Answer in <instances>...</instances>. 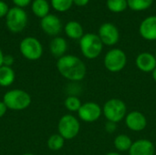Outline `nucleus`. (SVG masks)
<instances>
[{"mask_svg": "<svg viewBox=\"0 0 156 155\" xmlns=\"http://www.w3.org/2000/svg\"><path fill=\"white\" fill-rule=\"evenodd\" d=\"M57 69L59 74L68 80L80 81L87 73L85 63L74 55H64L57 61Z\"/></svg>", "mask_w": 156, "mask_h": 155, "instance_id": "obj_1", "label": "nucleus"}, {"mask_svg": "<svg viewBox=\"0 0 156 155\" xmlns=\"http://www.w3.org/2000/svg\"><path fill=\"white\" fill-rule=\"evenodd\" d=\"M3 102L9 110L23 111L28 108L31 104V97L27 91L15 89L5 93L3 97Z\"/></svg>", "mask_w": 156, "mask_h": 155, "instance_id": "obj_2", "label": "nucleus"}, {"mask_svg": "<svg viewBox=\"0 0 156 155\" xmlns=\"http://www.w3.org/2000/svg\"><path fill=\"white\" fill-rule=\"evenodd\" d=\"M80 48L82 55L86 58L94 59L101 55L103 48V43L98 35L87 33L80 39Z\"/></svg>", "mask_w": 156, "mask_h": 155, "instance_id": "obj_3", "label": "nucleus"}, {"mask_svg": "<svg viewBox=\"0 0 156 155\" xmlns=\"http://www.w3.org/2000/svg\"><path fill=\"white\" fill-rule=\"evenodd\" d=\"M102 113L108 122L117 123L127 115V106L125 102L120 99H111L107 100L102 108Z\"/></svg>", "mask_w": 156, "mask_h": 155, "instance_id": "obj_4", "label": "nucleus"}, {"mask_svg": "<svg viewBox=\"0 0 156 155\" xmlns=\"http://www.w3.org/2000/svg\"><path fill=\"white\" fill-rule=\"evenodd\" d=\"M80 130V124L79 120L71 114H65L58 121V134H60L65 140H71L75 138L79 134Z\"/></svg>", "mask_w": 156, "mask_h": 155, "instance_id": "obj_5", "label": "nucleus"}, {"mask_svg": "<svg viewBox=\"0 0 156 155\" xmlns=\"http://www.w3.org/2000/svg\"><path fill=\"white\" fill-rule=\"evenodd\" d=\"M104 66L110 72H119L122 70L127 64V56L120 48L109 50L104 57Z\"/></svg>", "mask_w": 156, "mask_h": 155, "instance_id": "obj_6", "label": "nucleus"}, {"mask_svg": "<svg viewBox=\"0 0 156 155\" xmlns=\"http://www.w3.org/2000/svg\"><path fill=\"white\" fill-rule=\"evenodd\" d=\"M19 50L25 58L31 61L39 59L43 54V47L41 43L33 37H25L20 42Z\"/></svg>", "mask_w": 156, "mask_h": 155, "instance_id": "obj_7", "label": "nucleus"}, {"mask_svg": "<svg viewBox=\"0 0 156 155\" xmlns=\"http://www.w3.org/2000/svg\"><path fill=\"white\" fill-rule=\"evenodd\" d=\"M27 16L21 7H13L9 9L6 15L5 24L7 28L13 33L21 32L27 26Z\"/></svg>", "mask_w": 156, "mask_h": 155, "instance_id": "obj_8", "label": "nucleus"}, {"mask_svg": "<svg viewBox=\"0 0 156 155\" xmlns=\"http://www.w3.org/2000/svg\"><path fill=\"white\" fill-rule=\"evenodd\" d=\"M102 114V109L94 101H87L81 105L78 111L79 118L85 122H94L100 119Z\"/></svg>", "mask_w": 156, "mask_h": 155, "instance_id": "obj_9", "label": "nucleus"}, {"mask_svg": "<svg viewBox=\"0 0 156 155\" xmlns=\"http://www.w3.org/2000/svg\"><path fill=\"white\" fill-rule=\"evenodd\" d=\"M98 36L103 45L109 47L117 44L120 39L119 29L112 23H103L99 28Z\"/></svg>", "mask_w": 156, "mask_h": 155, "instance_id": "obj_10", "label": "nucleus"}, {"mask_svg": "<svg viewBox=\"0 0 156 155\" xmlns=\"http://www.w3.org/2000/svg\"><path fill=\"white\" fill-rule=\"evenodd\" d=\"M126 126L133 132H141L147 126V119L141 111H133L129 112L125 117Z\"/></svg>", "mask_w": 156, "mask_h": 155, "instance_id": "obj_11", "label": "nucleus"}, {"mask_svg": "<svg viewBox=\"0 0 156 155\" xmlns=\"http://www.w3.org/2000/svg\"><path fill=\"white\" fill-rule=\"evenodd\" d=\"M41 28L43 31L49 36H57L60 33L62 24L60 19L55 15H48L41 19Z\"/></svg>", "mask_w": 156, "mask_h": 155, "instance_id": "obj_12", "label": "nucleus"}, {"mask_svg": "<svg viewBox=\"0 0 156 155\" xmlns=\"http://www.w3.org/2000/svg\"><path fill=\"white\" fill-rule=\"evenodd\" d=\"M139 33L145 40H156V16H150L142 21L139 26Z\"/></svg>", "mask_w": 156, "mask_h": 155, "instance_id": "obj_13", "label": "nucleus"}, {"mask_svg": "<svg viewBox=\"0 0 156 155\" xmlns=\"http://www.w3.org/2000/svg\"><path fill=\"white\" fill-rule=\"evenodd\" d=\"M129 153L130 155H154L155 147L150 140L140 139L133 143Z\"/></svg>", "mask_w": 156, "mask_h": 155, "instance_id": "obj_14", "label": "nucleus"}, {"mask_svg": "<svg viewBox=\"0 0 156 155\" xmlns=\"http://www.w3.org/2000/svg\"><path fill=\"white\" fill-rule=\"evenodd\" d=\"M136 67L143 72H152L156 67L155 56L149 52L140 53L135 60Z\"/></svg>", "mask_w": 156, "mask_h": 155, "instance_id": "obj_15", "label": "nucleus"}, {"mask_svg": "<svg viewBox=\"0 0 156 155\" xmlns=\"http://www.w3.org/2000/svg\"><path fill=\"white\" fill-rule=\"evenodd\" d=\"M67 48H68L67 41L60 37H54L49 44V49L51 54L58 58L65 55Z\"/></svg>", "mask_w": 156, "mask_h": 155, "instance_id": "obj_16", "label": "nucleus"}, {"mask_svg": "<svg viewBox=\"0 0 156 155\" xmlns=\"http://www.w3.org/2000/svg\"><path fill=\"white\" fill-rule=\"evenodd\" d=\"M66 35L72 39H80L83 37V27L77 21H69L65 26Z\"/></svg>", "mask_w": 156, "mask_h": 155, "instance_id": "obj_17", "label": "nucleus"}, {"mask_svg": "<svg viewBox=\"0 0 156 155\" xmlns=\"http://www.w3.org/2000/svg\"><path fill=\"white\" fill-rule=\"evenodd\" d=\"M16 79V73L12 67L2 66L0 68V86L9 87Z\"/></svg>", "mask_w": 156, "mask_h": 155, "instance_id": "obj_18", "label": "nucleus"}, {"mask_svg": "<svg viewBox=\"0 0 156 155\" xmlns=\"http://www.w3.org/2000/svg\"><path fill=\"white\" fill-rule=\"evenodd\" d=\"M114 147L119 152H126L129 151L132 147L133 142L132 139L126 134H119L115 137L113 142Z\"/></svg>", "mask_w": 156, "mask_h": 155, "instance_id": "obj_19", "label": "nucleus"}, {"mask_svg": "<svg viewBox=\"0 0 156 155\" xmlns=\"http://www.w3.org/2000/svg\"><path fill=\"white\" fill-rule=\"evenodd\" d=\"M33 13L38 17H45L48 15L49 5L47 0H35L32 5Z\"/></svg>", "mask_w": 156, "mask_h": 155, "instance_id": "obj_20", "label": "nucleus"}, {"mask_svg": "<svg viewBox=\"0 0 156 155\" xmlns=\"http://www.w3.org/2000/svg\"><path fill=\"white\" fill-rule=\"evenodd\" d=\"M48 147L51 151H59L65 144V139L58 133L51 135L48 139Z\"/></svg>", "mask_w": 156, "mask_h": 155, "instance_id": "obj_21", "label": "nucleus"}, {"mask_svg": "<svg viewBox=\"0 0 156 155\" xmlns=\"http://www.w3.org/2000/svg\"><path fill=\"white\" fill-rule=\"evenodd\" d=\"M154 0H127L128 6L133 11H143L153 5Z\"/></svg>", "mask_w": 156, "mask_h": 155, "instance_id": "obj_22", "label": "nucleus"}, {"mask_svg": "<svg viewBox=\"0 0 156 155\" xmlns=\"http://www.w3.org/2000/svg\"><path fill=\"white\" fill-rule=\"evenodd\" d=\"M64 105L66 107V109L71 112H78L80 108L81 107L82 103L80 101V100L75 96V95H70V96H68L64 101Z\"/></svg>", "mask_w": 156, "mask_h": 155, "instance_id": "obj_23", "label": "nucleus"}, {"mask_svg": "<svg viewBox=\"0 0 156 155\" xmlns=\"http://www.w3.org/2000/svg\"><path fill=\"white\" fill-rule=\"evenodd\" d=\"M107 7L113 13H122L127 7V0H107Z\"/></svg>", "mask_w": 156, "mask_h": 155, "instance_id": "obj_24", "label": "nucleus"}, {"mask_svg": "<svg viewBox=\"0 0 156 155\" xmlns=\"http://www.w3.org/2000/svg\"><path fill=\"white\" fill-rule=\"evenodd\" d=\"M73 4V0H51L53 8L58 12H65L69 10Z\"/></svg>", "mask_w": 156, "mask_h": 155, "instance_id": "obj_25", "label": "nucleus"}, {"mask_svg": "<svg viewBox=\"0 0 156 155\" xmlns=\"http://www.w3.org/2000/svg\"><path fill=\"white\" fill-rule=\"evenodd\" d=\"M15 62V58L14 57H12L11 55H5L4 56V59H3V66H6V67H12V65Z\"/></svg>", "mask_w": 156, "mask_h": 155, "instance_id": "obj_26", "label": "nucleus"}, {"mask_svg": "<svg viewBox=\"0 0 156 155\" xmlns=\"http://www.w3.org/2000/svg\"><path fill=\"white\" fill-rule=\"evenodd\" d=\"M8 11H9V9H8L7 5L5 2L0 0V17H3V16H6Z\"/></svg>", "mask_w": 156, "mask_h": 155, "instance_id": "obj_27", "label": "nucleus"}, {"mask_svg": "<svg viewBox=\"0 0 156 155\" xmlns=\"http://www.w3.org/2000/svg\"><path fill=\"white\" fill-rule=\"evenodd\" d=\"M117 129V126H116V123L114 122H108L105 125V130L109 132V133H112V132H114Z\"/></svg>", "mask_w": 156, "mask_h": 155, "instance_id": "obj_28", "label": "nucleus"}, {"mask_svg": "<svg viewBox=\"0 0 156 155\" xmlns=\"http://www.w3.org/2000/svg\"><path fill=\"white\" fill-rule=\"evenodd\" d=\"M12 1L14 2L15 5H16L17 7H21L22 8V7L27 6L30 3L31 0H12Z\"/></svg>", "mask_w": 156, "mask_h": 155, "instance_id": "obj_29", "label": "nucleus"}, {"mask_svg": "<svg viewBox=\"0 0 156 155\" xmlns=\"http://www.w3.org/2000/svg\"><path fill=\"white\" fill-rule=\"evenodd\" d=\"M8 109L6 108V106L5 105V103L3 102V100L0 101V118H2L6 113V111Z\"/></svg>", "mask_w": 156, "mask_h": 155, "instance_id": "obj_30", "label": "nucleus"}, {"mask_svg": "<svg viewBox=\"0 0 156 155\" xmlns=\"http://www.w3.org/2000/svg\"><path fill=\"white\" fill-rule=\"evenodd\" d=\"M90 0H73V3L78 6H85L88 5Z\"/></svg>", "mask_w": 156, "mask_h": 155, "instance_id": "obj_31", "label": "nucleus"}, {"mask_svg": "<svg viewBox=\"0 0 156 155\" xmlns=\"http://www.w3.org/2000/svg\"><path fill=\"white\" fill-rule=\"evenodd\" d=\"M4 54H3V51L1 50V48H0V68L3 66V59H4Z\"/></svg>", "mask_w": 156, "mask_h": 155, "instance_id": "obj_32", "label": "nucleus"}, {"mask_svg": "<svg viewBox=\"0 0 156 155\" xmlns=\"http://www.w3.org/2000/svg\"><path fill=\"white\" fill-rule=\"evenodd\" d=\"M152 77H153L154 80L156 82V67H155V69L152 71Z\"/></svg>", "mask_w": 156, "mask_h": 155, "instance_id": "obj_33", "label": "nucleus"}, {"mask_svg": "<svg viewBox=\"0 0 156 155\" xmlns=\"http://www.w3.org/2000/svg\"><path fill=\"white\" fill-rule=\"evenodd\" d=\"M105 155H121L119 153H116V152H110V153H108L107 154Z\"/></svg>", "mask_w": 156, "mask_h": 155, "instance_id": "obj_34", "label": "nucleus"}, {"mask_svg": "<svg viewBox=\"0 0 156 155\" xmlns=\"http://www.w3.org/2000/svg\"><path fill=\"white\" fill-rule=\"evenodd\" d=\"M23 155H35V154H33V153H25V154H23Z\"/></svg>", "mask_w": 156, "mask_h": 155, "instance_id": "obj_35", "label": "nucleus"}, {"mask_svg": "<svg viewBox=\"0 0 156 155\" xmlns=\"http://www.w3.org/2000/svg\"><path fill=\"white\" fill-rule=\"evenodd\" d=\"M154 56H155V58H156V52H155V55H154Z\"/></svg>", "mask_w": 156, "mask_h": 155, "instance_id": "obj_36", "label": "nucleus"}]
</instances>
